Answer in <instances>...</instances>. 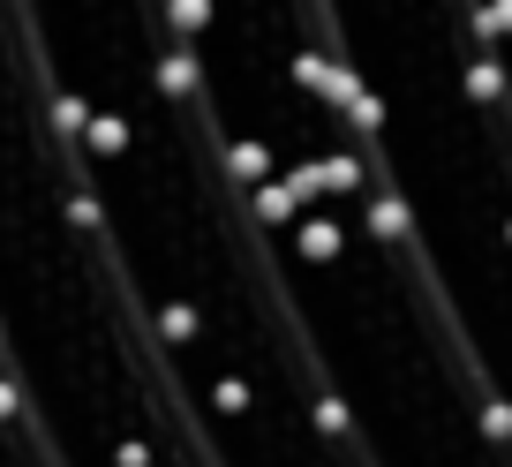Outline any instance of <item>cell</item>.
<instances>
[{"label": "cell", "instance_id": "obj_17", "mask_svg": "<svg viewBox=\"0 0 512 467\" xmlns=\"http://www.w3.org/2000/svg\"><path fill=\"white\" fill-rule=\"evenodd\" d=\"M505 8H512V0H505Z\"/></svg>", "mask_w": 512, "mask_h": 467}, {"label": "cell", "instance_id": "obj_5", "mask_svg": "<svg viewBox=\"0 0 512 467\" xmlns=\"http://www.w3.org/2000/svg\"><path fill=\"white\" fill-rule=\"evenodd\" d=\"M460 83H467V98H475V106H505V91H512V68L497 61V53H467Z\"/></svg>", "mask_w": 512, "mask_h": 467}, {"label": "cell", "instance_id": "obj_11", "mask_svg": "<svg viewBox=\"0 0 512 467\" xmlns=\"http://www.w3.org/2000/svg\"><path fill=\"white\" fill-rule=\"evenodd\" d=\"M226 166H234V181H264V174H272V151H264V144H234Z\"/></svg>", "mask_w": 512, "mask_h": 467}, {"label": "cell", "instance_id": "obj_4", "mask_svg": "<svg viewBox=\"0 0 512 467\" xmlns=\"http://www.w3.org/2000/svg\"><path fill=\"white\" fill-rule=\"evenodd\" d=\"M362 219H369V234H377V242H407V234H415V211H407L400 189H369V196H362Z\"/></svg>", "mask_w": 512, "mask_h": 467}, {"label": "cell", "instance_id": "obj_3", "mask_svg": "<svg viewBox=\"0 0 512 467\" xmlns=\"http://www.w3.org/2000/svg\"><path fill=\"white\" fill-rule=\"evenodd\" d=\"M317 174H324V196H332V204H354V196L369 189V159H362L354 144H332V151L317 159Z\"/></svg>", "mask_w": 512, "mask_h": 467}, {"label": "cell", "instance_id": "obj_8", "mask_svg": "<svg viewBox=\"0 0 512 467\" xmlns=\"http://www.w3.org/2000/svg\"><path fill=\"white\" fill-rule=\"evenodd\" d=\"M475 430H482V445L512 452V400H475Z\"/></svg>", "mask_w": 512, "mask_h": 467}, {"label": "cell", "instance_id": "obj_14", "mask_svg": "<svg viewBox=\"0 0 512 467\" xmlns=\"http://www.w3.org/2000/svg\"><path fill=\"white\" fill-rule=\"evenodd\" d=\"M211 400H219V415H241V407H249V385H234V377H226V385L211 392Z\"/></svg>", "mask_w": 512, "mask_h": 467}, {"label": "cell", "instance_id": "obj_2", "mask_svg": "<svg viewBox=\"0 0 512 467\" xmlns=\"http://www.w3.org/2000/svg\"><path fill=\"white\" fill-rule=\"evenodd\" d=\"M294 257H302V264H339V257H347V219H339V211L302 219V226H294Z\"/></svg>", "mask_w": 512, "mask_h": 467}, {"label": "cell", "instance_id": "obj_15", "mask_svg": "<svg viewBox=\"0 0 512 467\" xmlns=\"http://www.w3.org/2000/svg\"><path fill=\"white\" fill-rule=\"evenodd\" d=\"M505 242H512V211H505Z\"/></svg>", "mask_w": 512, "mask_h": 467}, {"label": "cell", "instance_id": "obj_7", "mask_svg": "<svg viewBox=\"0 0 512 467\" xmlns=\"http://www.w3.org/2000/svg\"><path fill=\"white\" fill-rule=\"evenodd\" d=\"M339 121H347L354 136H369V144H377V136H384V98H377V91L362 83V91L347 98V113H339Z\"/></svg>", "mask_w": 512, "mask_h": 467}, {"label": "cell", "instance_id": "obj_1", "mask_svg": "<svg viewBox=\"0 0 512 467\" xmlns=\"http://www.w3.org/2000/svg\"><path fill=\"white\" fill-rule=\"evenodd\" d=\"M294 83H302L309 98H324L332 113H347V98L362 91V76H354V68H332L324 53H294Z\"/></svg>", "mask_w": 512, "mask_h": 467}, {"label": "cell", "instance_id": "obj_16", "mask_svg": "<svg viewBox=\"0 0 512 467\" xmlns=\"http://www.w3.org/2000/svg\"><path fill=\"white\" fill-rule=\"evenodd\" d=\"M505 467H512V452H505Z\"/></svg>", "mask_w": 512, "mask_h": 467}, {"label": "cell", "instance_id": "obj_6", "mask_svg": "<svg viewBox=\"0 0 512 467\" xmlns=\"http://www.w3.org/2000/svg\"><path fill=\"white\" fill-rule=\"evenodd\" d=\"M467 31H475V46H505L512 38V8L505 0H467Z\"/></svg>", "mask_w": 512, "mask_h": 467}, {"label": "cell", "instance_id": "obj_12", "mask_svg": "<svg viewBox=\"0 0 512 467\" xmlns=\"http://www.w3.org/2000/svg\"><path fill=\"white\" fill-rule=\"evenodd\" d=\"M211 23V0H174V31H204Z\"/></svg>", "mask_w": 512, "mask_h": 467}, {"label": "cell", "instance_id": "obj_13", "mask_svg": "<svg viewBox=\"0 0 512 467\" xmlns=\"http://www.w3.org/2000/svg\"><path fill=\"white\" fill-rule=\"evenodd\" d=\"M166 91H196V61H189V53H174V61H166Z\"/></svg>", "mask_w": 512, "mask_h": 467}, {"label": "cell", "instance_id": "obj_9", "mask_svg": "<svg viewBox=\"0 0 512 467\" xmlns=\"http://www.w3.org/2000/svg\"><path fill=\"white\" fill-rule=\"evenodd\" d=\"M294 211H302V196H294V181H264V189H256V219H264V226H287Z\"/></svg>", "mask_w": 512, "mask_h": 467}, {"label": "cell", "instance_id": "obj_10", "mask_svg": "<svg viewBox=\"0 0 512 467\" xmlns=\"http://www.w3.org/2000/svg\"><path fill=\"white\" fill-rule=\"evenodd\" d=\"M317 430H324V437H354V407L339 400L332 385H324V400H317Z\"/></svg>", "mask_w": 512, "mask_h": 467}]
</instances>
